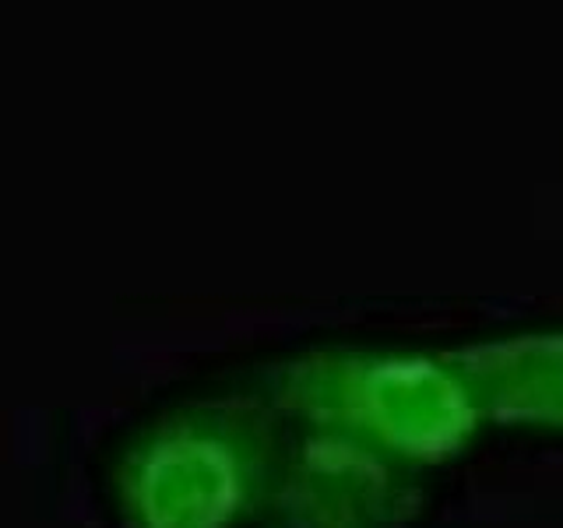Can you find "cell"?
<instances>
[{
  "label": "cell",
  "instance_id": "6da1fadb",
  "mask_svg": "<svg viewBox=\"0 0 563 528\" xmlns=\"http://www.w3.org/2000/svg\"><path fill=\"white\" fill-rule=\"evenodd\" d=\"M254 392L296 430L345 437L422 475L465 458L489 427L448 349L317 345L264 366Z\"/></svg>",
  "mask_w": 563,
  "mask_h": 528
},
{
  "label": "cell",
  "instance_id": "277c9868",
  "mask_svg": "<svg viewBox=\"0 0 563 528\" xmlns=\"http://www.w3.org/2000/svg\"><path fill=\"white\" fill-rule=\"evenodd\" d=\"M489 427L563 437V328H521L448 345Z\"/></svg>",
  "mask_w": 563,
  "mask_h": 528
},
{
  "label": "cell",
  "instance_id": "7a4b0ae2",
  "mask_svg": "<svg viewBox=\"0 0 563 528\" xmlns=\"http://www.w3.org/2000/svg\"><path fill=\"white\" fill-rule=\"evenodd\" d=\"M289 422L257 392L194 398L123 440L110 472L120 528H243L264 515Z\"/></svg>",
  "mask_w": 563,
  "mask_h": 528
},
{
  "label": "cell",
  "instance_id": "3957f363",
  "mask_svg": "<svg viewBox=\"0 0 563 528\" xmlns=\"http://www.w3.org/2000/svg\"><path fill=\"white\" fill-rule=\"evenodd\" d=\"M422 504V472L345 437L289 427L261 518L268 528H412Z\"/></svg>",
  "mask_w": 563,
  "mask_h": 528
}]
</instances>
